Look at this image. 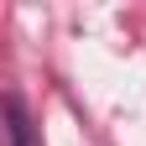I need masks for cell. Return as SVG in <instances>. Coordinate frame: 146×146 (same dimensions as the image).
Segmentation results:
<instances>
[{
    "label": "cell",
    "instance_id": "cell-1",
    "mask_svg": "<svg viewBox=\"0 0 146 146\" xmlns=\"http://www.w3.org/2000/svg\"><path fill=\"white\" fill-rule=\"evenodd\" d=\"M5 136H11V146H42L26 104H21V94H5Z\"/></svg>",
    "mask_w": 146,
    "mask_h": 146
}]
</instances>
